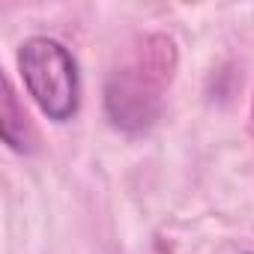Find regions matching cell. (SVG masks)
<instances>
[{"label":"cell","mask_w":254,"mask_h":254,"mask_svg":"<svg viewBox=\"0 0 254 254\" xmlns=\"http://www.w3.org/2000/svg\"><path fill=\"white\" fill-rule=\"evenodd\" d=\"M0 84H3V96H0V135H3V144L12 153L27 156V153L36 150V132H33V126H30L27 111L18 102L12 78L6 72H3V78H0Z\"/></svg>","instance_id":"3957f363"},{"label":"cell","mask_w":254,"mask_h":254,"mask_svg":"<svg viewBox=\"0 0 254 254\" xmlns=\"http://www.w3.org/2000/svg\"><path fill=\"white\" fill-rule=\"evenodd\" d=\"M245 254H251V251H245Z\"/></svg>","instance_id":"5b68a950"},{"label":"cell","mask_w":254,"mask_h":254,"mask_svg":"<svg viewBox=\"0 0 254 254\" xmlns=\"http://www.w3.org/2000/svg\"><path fill=\"white\" fill-rule=\"evenodd\" d=\"M180 66L177 42L165 33L144 36L105 81V117L114 129L141 135L159 123L165 93Z\"/></svg>","instance_id":"6da1fadb"},{"label":"cell","mask_w":254,"mask_h":254,"mask_svg":"<svg viewBox=\"0 0 254 254\" xmlns=\"http://www.w3.org/2000/svg\"><path fill=\"white\" fill-rule=\"evenodd\" d=\"M21 81L51 123H69L81 108V78L72 51L51 36H30L18 48Z\"/></svg>","instance_id":"7a4b0ae2"},{"label":"cell","mask_w":254,"mask_h":254,"mask_svg":"<svg viewBox=\"0 0 254 254\" xmlns=\"http://www.w3.org/2000/svg\"><path fill=\"white\" fill-rule=\"evenodd\" d=\"M248 135L254 141V96H251V111H248Z\"/></svg>","instance_id":"277c9868"}]
</instances>
